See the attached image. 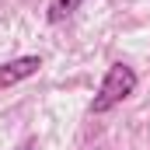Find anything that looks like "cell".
Returning <instances> with one entry per match:
<instances>
[{
	"mask_svg": "<svg viewBox=\"0 0 150 150\" xmlns=\"http://www.w3.org/2000/svg\"><path fill=\"white\" fill-rule=\"evenodd\" d=\"M80 4H84V0H52V4H49V25H59V21H67V18L74 14Z\"/></svg>",
	"mask_w": 150,
	"mask_h": 150,
	"instance_id": "cell-3",
	"label": "cell"
},
{
	"mask_svg": "<svg viewBox=\"0 0 150 150\" xmlns=\"http://www.w3.org/2000/svg\"><path fill=\"white\" fill-rule=\"evenodd\" d=\"M133 91H136V70L126 67V63H112L105 80H101V87H98V94L91 98V115L112 112L115 105H122Z\"/></svg>",
	"mask_w": 150,
	"mask_h": 150,
	"instance_id": "cell-1",
	"label": "cell"
},
{
	"mask_svg": "<svg viewBox=\"0 0 150 150\" xmlns=\"http://www.w3.org/2000/svg\"><path fill=\"white\" fill-rule=\"evenodd\" d=\"M38 67H42V56H18V59L0 63V87H14V84L35 77Z\"/></svg>",
	"mask_w": 150,
	"mask_h": 150,
	"instance_id": "cell-2",
	"label": "cell"
}]
</instances>
